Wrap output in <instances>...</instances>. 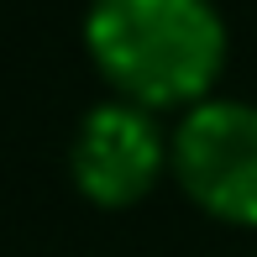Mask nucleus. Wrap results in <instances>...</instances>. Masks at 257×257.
<instances>
[{
	"label": "nucleus",
	"mask_w": 257,
	"mask_h": 257,
	"mask_svg": "<svg viewBox=\"0 0 257 257\" xmlns=\"http://www.w3.org/2000/svg\"><path fill=\"white\" fill-rule=\"evenodd\" d=\"M84 53L115 100L194 110L226 74V16L215 0H89Z\"/></svg>",
	"instance_id": "nucleus-1"
},
{
	"label": "nucleus",
	"mask_w": 257,
	"mask_h": 257,
	"mask_svg": "<svg viewBox=\"0 0 257 257\" xmlns=\"http://www.w3.org/2000/svg\"><path fill=\"white\" fill-rule=\"evenodd\" d=\"M168 173L220 226L257 231V105L210 95L168 137Z\"/></svg>",
	"instance_id": "nucleus-2"
},
{
	"label": "nucleus",
	"mask_w": 257,
	"mask_h": 257,
	"mask_svg": "<svg viewBox=\"0 0 257 257\" xmlns=\"http://www.w3.org/2000/svg\"><path fill=\"white\" fill-rule=\"evenodd\" d=\"M168 173V132L132 100H100L79 115L68 142V179L100 210H132Z\"/></svg>",
	"instance_id": "nucleus-3"
}]
</instances>
